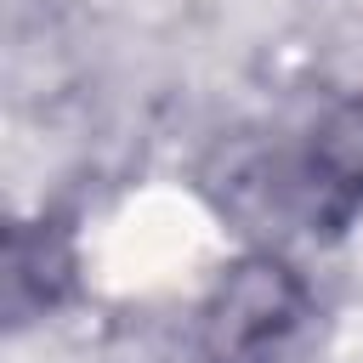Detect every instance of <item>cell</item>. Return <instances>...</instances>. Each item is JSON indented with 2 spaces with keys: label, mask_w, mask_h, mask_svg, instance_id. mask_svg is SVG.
I'll use <instances>...</instances> for the list:
<instances>
[{
  "label": "cell",
  "mask_w": 363,
  "mask_h": 363,
  "mask_svg": "<svg viewBox=\"0 0 363 363\" xmlns=\"http://www.w3.org/2000/svg\"><path fill=\"white\" fill-rule=\"evenodd\" d=\"M312 323L318 306L306 284L284 261L261 255L221 278L204 318V346L216 363H306Z\"/></svg>",
  "instance_id": "cell-1"
},
{
  "label": "cell",
  "mask_w": 363,
  "mask_h": 363,
  "mask_svg": "<svg viewBox=\"0 0 363 363\" xmlns=\"http://www.w3.org/2000/svg\"><path fill=\"white\" fill-rule=\"evenodd\" d=\"M301 193L318 227H340L363 210V102L335 108L312 130L301 153Z\"/></svg>",
  "instance_id": "cell-2"
}]
</instances>
